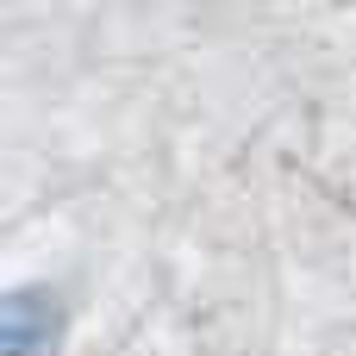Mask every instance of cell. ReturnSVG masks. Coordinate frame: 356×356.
<instances>
[{
  "label": "cell",
  "mask_w": 356,
  "mask_h": 356,
  "mask_svg": "<svg viewBox=\"0 0 356 356\" xmlns=\"http://www.w3.org/2000/svg\"><path fill=\"white\" fill-rule=\"evenodd\" d=\"M56 344V307L44 294L0 300V356H44Z\"/></svg>",
  "instance_id": "cell-1"
}]
</instances>
